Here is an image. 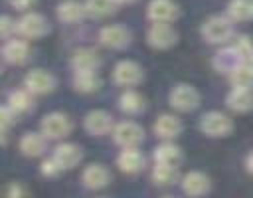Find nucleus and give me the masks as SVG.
<instances>
[{
    "label": "nucleus",
    "instance_id": "33",
    "mask_svg": "<svg viewBox=\"0 0 253 198\" xmlns=\"http://www.w3.org/2000/svg\"><path fill=\"white\" fill-rule=\"evenodd\" d=\"M63 168L55 162V158L51 156L49 160H43V164H42V172L45 174V176H55V174H59Z\"/></svg>",
    "mask_w": 253,
    "mask_h": 198
},
{
    "label": "nucleus",
    "instance_id": "23",
    "mask_svg": "<svg viewBox=\"0 0 253 198\" xmlns=\"http://www.w3.org/2000/svg\"><path fill=\"white\" fill-rule=\"evenodd\" d=\"M85 12H87L85 6H81L75 0H65V2H61L57 6V16L63 22H77V20H81L85 16Z\"/></svg>",
    "mask_w": 253,
    "mask_h": 198
},
{
    "label": "nucleus",
    "instance_id": "11",
    "mask_svg": "<svg viewBox=\"0 0 253 198\" xmlns=\"http://www.w3.org/2000/svg\"><path fill=\"white\" fill-rule=\"evenodd\" d=\"M53 158L61 168H73L79 160H81V148L71 145V143H63L59 147H55L53 150Z\"/></svg>",
    "mask_w": 253,
    "mask_h": 198
},
{
    "label": "nucleus",
    "instance_id": "6",
    "mask_svg": "<svg viewBox=\"0 0 253 198\" xmlns=\"http://www.w3.org/2000/svg\"><path fill=\"white\" fill-rule=\"evenodd\" d=\"M24 83H26V87H28L30 93H47V91L53 89L55 79H53L51 73H47L43 69H34V71H30L26 75Z\"/></svg>",
    "mask_w": 253,
    "mask_h": 198
},
{
    "label": "nucleus",
    "instance_id": "21",
    "mask_svg": "<svg viewBox=\"0 0 253 198\" xmlns=\"http://www.w3.org/2000/svg\"><path fill=\"white\" fill-rule=\"evenodd\" d=\"M45 148V137L43 135H38V133H26L22 139H20V150L26 154V156H38L42 154Z\"/></svg>",
    "mask_w": 253,
    "mask_h": 198
},
{
    "label": "nucleus",
    "instance_id": "8",
    "mask_svg": "<svg viewBox=\"0 0 253 198\" xmlns=\"http://www.w3.org/2000/svg\"><path fill=\"white\" fill-rule=\"evenodd\" d=\"M142 79V71L140 67L130 61V59H123L115 65V81L121 85H134Z\"/></svg>",
    "mask_w": 253,
    "mask_h": 198
},
{
    "label": "nucleus",
    "instance_id": "22",
    "mask_svg": "<svg viewBox=\"0 0 253 198\" xmlns=\"http://www.w3.org/2000/svg\"><path fill=\"white\" fill-rule=\"evenodd\" d=\"M154 160L156 164H166V166H178V162L182 160V152L178 147L164 143L160 147H156L154 150Z\"/></svg>",
    "mask_w": 253,
    "mask_h": 198
},
{
    "label": "nucleus",
    "instance_id": "16",
    "mask_svg": "<svg viewBox=\"0 0 253 198\" xmlns=\"http://www.w3.org/2000/svg\"><path fill=\"white\" fill-rule=\"evenodd\" d=\"M148 16L158 24H166L170 22L174 16H176V6L170 2V0H152L148 4Z\"/></svg>",
    "mask_w": 253,
    "mask_h": 198
},
{
    "label": "nucleus",
    "instance_id": "29",
    "mask_svg": "<svg viewBox=\"0 0 253 198\" xmlns=\"http://www.w3.org/2000/svg\"><path fill=\"white\" fill-rule=\"evenodd\" d=\"M142 105H144L142 97L138 93H134V91H125L121 95V99H119V107L123 111H126V113H138L142 109Z\"/></svg>",
    "mask_w": 253,
    "mask_h": 198
},
{
    "label": "nucleus",
    "instance_id": "32",
    "mask_svg": "<svg viewBox=\"0 0 253 198\" xmlns=\"http://www.w3.org/2000/svg\"><path fill=\"white\" fill-rule=\"evenodd\" d=\"M6 198H28V192H26V188L22 184L12 182L6 188Z\"/></svg>",
    "mask_w": 253,
    "mask_h": 198
},
{
    "label": "nucleus",
    "instance_id": "18",
    "mask_svg": "<svg viewBox=\"0 0 253 198\" xmlns=\"http://www.w3.org/2000/svg\"><path fill=\"white\" fill-rule=\"evenodd\" d=\"M101 42L111 48H123L128 42V32L123 26H105L99 34Z\"/></svg>",
    "mask_w": 253,
    "mask_h": 198
},
{
    "label": "nucleus",
    "instance_id": "31",
    "mask_svg": "<svg viewBox=\"0 0 253 198\" xmlns=\"http://www.w3.org/2000/svg\"><path fill=\"white\" fill-rule=\"evenodd\" d=\"M115 2L117 0H87L85 10L89 14H95V16H105V14H111L115 10Z\"/></svg>",
    "mask_w": 253,
    "mask_h": 198
},
{
    "label": "nucleus",
    "instance_id": "20",
    "mask_svg": "<svg viewBox=\"0 0 253 198\" xmlns=\"http://www.w3.org/2000/svg\"><path fill=\"white\" fill-rule=\"evenodd\" d=\"M75 71H95V67L99 65V55L93 51V50H77L73 53V59H71Z\"/></svg>",
    "mask_w": 253,
    "mask_h": 198
},
{
    "label": "nucleus",
    "instance_id": "2",
    "mask_svg": "<svg viewBox=\"0 0 253 198\" xmlns=\"http://www.w3.org/2000/svg\"><path fill=\"white\" fill-rule=\"evenodd\" d=\"M231 119L225 117L223 113H217V111H210L202 117L200 121V129L206 133V135H211V137H223L231 131Z\"/></svg>",
    "mask_w": 253,
    "mask_h": 198
},
{
    "label": "nucleus",
    "instance_id": "26",
    "mask_svg": "<svg viewBox=\"0 0 253 198\" xmlns=\"http://www.w3.org/2000/svg\"><path fill=\"white\" fill-rule=\"evenodd\" d=\"M227 12L233 20H247L253 16V2L251 0H231Z\"/></svg>",
    "mask_w": 253,
    "mask_h": 198
},
{
    "label": "nucleus",
    "instance_id": "15",
    "mask_svg": "<svg viewBox=\"0 0 253 198\" xmlns=\"http://www.w3.org/2000/svg\"><path fill=\"white\" fill-rule=\"evenodd\" d=\"M117 164H119V168H121L123 172L132 174V172H138V170L144 166V156H142L136 148H125V150L119 154Z\"/></svg>",
    "mask_w": 253,
    "mask_h": 198
},
{
    "label": "nucleus",
    "instance_id": "5",
    "mask_svg": "<svg viewBox=\"0 0 253 198\" xmlns=\"http://www.w3.org/2000/svg\"><path fill=\"white\" fill-rule=\"evenodd\" d=\"M200 101V95L194 87L190 85H176L172 91H170V105L180 109V111H188V109H194Z\"/></svg>",
    "mask_w": 253,
    "mask_h": 198
},
{
    "label": "nucleus",
    "instance_id": "14",
    "mask_svg": "<svg viewBox=\"0 0 253 198\" xmlns=\"http://www.w3.org/2000/svg\"><path fill=\"white\" fill-rule=\"evenodd\" d=\"M111 125H113L111 115L105 111H91L85 117V129L91 135H105L111 129Z\"/></svg>",
    "mask_w": 253,
    "mask_h": 198
},
{
    "label": "nucleus",
    "instance_id": "12",
    "mask_svg": "<svg viewBox=\"0 0 253 198\" xmlns=\"http://www.w3.org/2000/svg\"><path fill=\"white\" fill-rule=\"evenodd\" d=\"M182 190L190 196H202L210 190V180L206 174L194 170V172H188L184 178H182Z\"/></svg>",
    "mask_w": 253,
    "mask_h": 198
},
{
    "label": "nucleus",
    "instance_id": "36",
    "mask_svg": "<svg viewBox=\"0 0 253 198\" xmlns=\"http://www.w3.org/2000/svg\"><path fill=\"white\" fill-rule=\"evenodd\" d=\"M14 8H18V10H26L28 6H32L34 4V0H8Z\"/></svg>",
    "mask_w": 253,
    "mask_h": 198
},
{
    "label": "nucleus",
    "instance_id": "24",
    "mask_svg": "<svg viewBox=\"0 0 253 198\" xmlns=\"http://www.w3.org/2000/svg\"><path fill=\"white\" fill-rule=\"evenodd\" d=\"M2 53H4V59L6 61H10V63H22L28 57V44L26 42H20V40H10L4 46Z\"/></svg>",
    "mask_w": 253,
    "mask_h": 198
},
{
    "label": "nucleus",
    "instance_id": "35",
    "mask_svg": "<svg viewBox=\"0 0 253 198\" xmlns=\"http://www.w3.org/2000/svg\"><path fill=\"white\" fill-rule=\"evenodd\" d=\"M14 28H16V24L12 22V18H10V16H2V24H0V32H2V36H8L10 30H14Z\"/></svg>",
    "mask_w": 253,
    "mask_h": 198
},
{
    "label": "nucleus",
    "instance_id": "30",
    "mask_svg": "<svg viewBox=\"0 0 253 198\" xmlns=\"http://www.w3.org/2000/svg\"><path fill=\"white\" fill-rule=\"evenodd\" d=\"M176 176H178V172H176V166H166V164H156L154 166V170H152V180L156 182V184H170V182H174L176 180Z\"/></svg>",
    "mask_w": 253,
    "mask_h": 198
},
{
    "label": "nucleus",
    "instance_id": "27",
    "mask_svg": "<svg viewBox=\"0 0 253 198\" xmlns=\"http://www.w3.org/2000/svg\"><path fill=\"white\" fill-rule=\"evenodd\" d=\"M8 107L14 111V113H22V111H28L32 107V97H30V91H12L10 97H8Z\"/></svg>",
    "mask_w": 253,
    "mask_h": 198
},
{
    "label": "nucleus",
    "instance_id": "28",
    "mask_svg": "<svg viewBox=\"0 0 253 198\" xmlns=\"http://www.w3.org/2000/svg\"><path fill=\"white\" fill-rule=\"evenodd\" d=\"M73 83L79 91H95L97 85H99V79L93 71H75Z\"/></svg>",
    "mask_w": 253,
    "mask_h": 198
},
{
    "label": "nucleus",
    "instance_id": "17",
    "mask_svg": "<svg viewBox=\"0 0 253 198\" xmlns=\"http://www.w3.org/2000/svg\"><path fill=\"white\" fill-rule=\"evenodd\" d=\"M225 101H227V107H231L233 111H249L253 107V93L251 89L233 87Z\"/></svg>",
    "mask_w": 253,
    "mask_h": 198
},
{
    "label": "nucleus",
    "instance_id": "34",
    "mask_svg": "<svg viewBox=\"0 0 253 198\" xmlns=\"http://www.w3.org/2000/svg\"><path fill=\"white\" fill-rule=\"evenodd\" d=\"M12 109L10 107H2L0 109V117H2V133L6 135V129H8V125L12 123Z\"/></svg>",
    "mask_w": 253,
    "mask_h": 198
},
{
    "label": "nucleus",
    "instance_id": "4",
    "mask_svg": "<svg viewBox=\"0 0 253 198\" xmlns=\"http://www.w3.org/2000/svg\"><path fill=\"white\" fill-rule=\"evenodd\" d=\"M69 119L61 113H49L42 119V135L45 139H61L69 133Z\"/></svg>",
    "mask_w": 253,
    "mask_h": 198
},
{
    "label": "nucleus",
    "instance_id": "9",
    "mask_svg": "<svg viewBox=\"0 0 253 198\" xmlns=\"http://www.w3.org/2000/svg\"><path fill=\"white\" fill-rule=\"evenodd\" d=\"M18 30L28 38H38V36H43L47 32V22L42 14L32 12V14H26L18 22Z\"/></svg>",
    "mask_w": 253,
    "mask_h": 198
},
{
    "label": "nucleus",
    "instance_id": "13",
    "mask_svg": "<svg viewBox=\"0 0 253 198\" xmlns=\"http://www.w3.org/2000/svg\"><path fill=\"white\" fill-rule=\"evenodd\" d=\"M81 180L87 188H103L109 182V170L103 164H89L83 170Z\"/></svg>",
    "mask_w": 253,
    "mask_h": 198
},
{
    "label": "nucleus",
    "instance_id": "38",
    "mask_svg": "<svg viewBox=\"0 0 253 198\" xmlns=\"http://www.w3.org/2000/svg\"><path fill=\"white\" fill-rule=\"evenodd\" d=\"M247 65L253 69V51H251V53H249V57H247Z\"/></svg>",
    "mask_w": 253,
    "mask_h": 198
},
{
    "label": "nucleus",
    "instance_id": "37",
    "mask_svg": "<svg viewBox=\"0 0 253 198\" xmlns=\"http://www.w3.org/2000/svg\"><path fill=\"white\" fill-rule=\"evenodd\" d=\"M247 170H249V172L253 174V152H251V154L247 156Z\"/></svg>",
    "mask_w": 253,
    "mask_h": 198
},
{
    "label": "nucleus",
    "instance_id": "19",
    "mask_svg": "<svg viewBox=\"0 0 253 198\" xmlns=\"http://www.w3.org/2000/svg\"><path fill=\"white\" fill-rule=\"evenodd\" d=\"M180 129H182V125L174 115H160L154 123V133L160 139H172L180 133Z\"/></svg>",
    "mask_w": 253,
    "mask_h": 198
},
{
    "label": "nucleus",
    "instance_id": "1",
    "mask_svg": "<svg viewBox=\"0 0 253 198\" xmlns=\"http://www.w3.org/2000/svg\"><path fill=\"white\" fill-rule=\"evenodd\" d=\"M115 141L121 145V147H125V148H134L136 145H140L142 143V139H144V131L136 125V123H132V121H123V123H119L117 127H115Z\"/></svg>",
    "mask_w": 253,
    "mask_h": 198
},
{
    "label": "nucleus",
    "instance_id": "7",
    "mask_svg": "<svg viewBox=\"0 0 253 198\" xmlns=\"http://www.w3.org/2000/svg\"><path fill=\"white\" fill-rule=\"evenodd\" d=\"M146 38H148V44L154 46V48H168V46H172L176 42V32L168 24L158 22V24L150 26Z\"/></svg>",
    "mask_w": 253,
    "mask_h": 198
},
{
    "label": "nucleus",
    "instance_id": "10",
    "mask_svg": "<svg viewBox=\"0 0 253 198\" xmlns=\"http://www.w3.org/2000/svg\"><path fill=\"white\" fill-rule=\"evenodd\" d=\"M243 53L233 46V48H225V50H221V51H217L215 53V57H213V65L219 69V71H233L235 67H239L241 63H243Z\"/></svg>",
    "mask_w": 253,
    "mask_h": 198
},
{
    "label": "nucleus",
    "instance_id": "39",
    "mask_svg": "<svg viewBox=\"0 0 253 198\" xmlns=\"http://www.w3.org/2000/svg\"><path fill=\"white\" fill-rule=\"evenodd\" d=\"M117 2H134V0H117Z\"/></svg>",
    "mask_w": 253,
    "mask_h": 198
},
{
    "label": "nucleus",
    "instance_id": "3",
    "mask_svg": "<svg viewBox=\"0 0 253 198\" xmlns=\"http://www.w3.org/2000/svg\"><path fill=\"white\" fill-rule=\"evenodd\" d=\"M202 34L208 42H225L231 34H233V28L229 24V20L221 18V16H213L210 18L204 26H202Z\"/></svg>",
    "mask_w": 253,
    "mask_h": 198
},
{
    "label": "nucleus",
    "instance_id": "25",
    "mask_svg": "<svg viewBox=\"0 0 253 198\" xmlns=\"http://www.w3.org/2000/svg\"><path fill=\"white\" fill-rule=\"evenodd\" d=\"M229 79L233 83V87H241V89H249L253 87V69L247 63H241L239 67H235L229 73Z\"/></svg>",
    "mask_w": 253,
    "mask_h": 198
}]
</instances>
